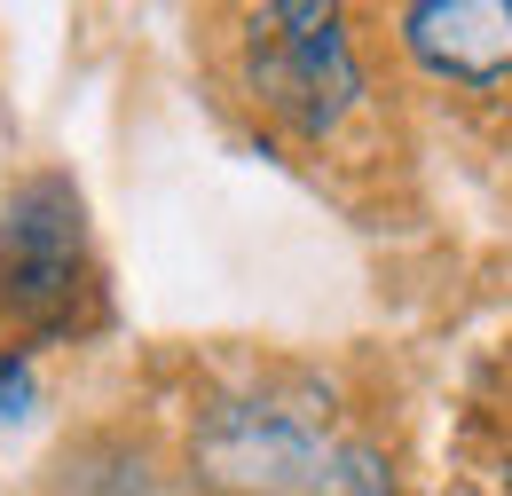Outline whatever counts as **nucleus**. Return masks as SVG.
<instances>
[{"label":"nucleus","instance_id":"nucleus-1","mask_svg":"<svg viewBox=\"0 0 512 496\" xmlns=\"http://www.w3.org/2000/svg\"><path fill=\"white\" fill-rule=\"evenodd\" d=\"M205 496H394V465L371 434L339 426L316 394L245 386L221 394L190 434Z\"/></svg>","mask_w":512,"mask_h":496},{"label":"nucleus","instance_id":"nucleus-2","mask_svg":"<svg viewBox=\"0 0 512 496\" xmlns=\"http://www.w3.org/2000/svg\"><path fill=\"white\" fill-rule=\"evenodd\" d=\"M103 308L95 252H87V205L64 174H32L0 205V323L16 339H64L87 331Z\"/></svg>","mask_w":512,"mask_h":496},{"label":"nucleus","instance_id":"nucleus-3","mask_svg":"<svg viewBox=\"0 0 512 496\" xmlns=\"http://www.w3.org/2000/svg\"><path fill=\"white\" fill-rule=\"evenodd\" d=\"M237 56H245V95L268 126L323 142L331 126L355 111L363 95V71H355V40H347V16L316 8V0H276L253 8L245 32H237Z\"/></svg>","mask_w":512,"mask_h":496},{"label":"nucleus","instance_id":"nucleus-4","mask_svg":"<svg viewBox=\"0 0 512 496\" xmlns=\"http://www.w3.org/2000/svg\"><path fill=\"white\" fill-rule=\"evenodd\" d=\"M402 40L434 79L497 87L512 71V0H418L402 8Z\"/></svg>","mask_w":512,"mask_h":496},{"label":"nucleus","instance_id":"nucleus-5","mask_svg":"<svg viewBox=\"0 0 512 496\" xmlns=\"http://www.w3.org/2000/svg\"><path fill=\"white\" fill-rule=\"evenodd\" d=\"M505 489H512V465H505Z\"/></svg>","mask_w":512,"mask_h":496}]
</instances>
